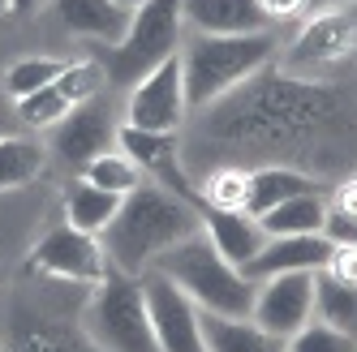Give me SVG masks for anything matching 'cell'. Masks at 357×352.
<instances>
[{"label":"cell","instance_id":"obj_34","mask_svg":"<svg viewBox=\"0 0 357 352\" xmlns=\"http://www.w3.org/2000/svg\"><path fill=\"white\" fill-rule=\"evenodd\" d=\"M43 0H9V13H35Z\"/></svg>","mask_w":357,"mask_h":352},{"label":"cell","instance_id":"obj_16","mask_svg":"<svg viewBox=\"0 0 357 352\" xmlns=\"http://www.w3.org/2000/svg\"><path fill=\"white\" fill-rule=\"evenodd\" d=\"M245 215H267L271 207L289 202L297 193H323L327 185L314 181L310 172L301 168H289V163H263V168H245Z\"/></svg>","mask_w":357,"mask_h":352},{"label":"cell","instance_id":"obj_38","mask_svg":"<svg viewBox=\"0 0 357 352\" xmlns=\"http://www.w3.org/2000/svg\"><path fill=\"white\" fill-rule=\"evenodd\" d=\"M353 176H357V168H353Z\"/></svg>","mask_w":357,"mask_h":352},{"label":"cell","instance_id":"obj_1","mask_svg":"<svg viewBox=\"0 0 357 352\" xmlns=\"http://www.w3.org/2000/svg\"><path fill=\"white\" fill-rule=\"evenodd\" d=\"M185 168H263L289 163L323 181V172L349 176L357 168V86L301 82L267 65L220 104L194 112L185 125ZM327 185V181H323Z\"/></svg>","mask_w":357,"mask_h":352},{"label":"cell","instance_id":"obj_22","mask_svg":"<svg viewBox=\"0 0 357 352\" xmlns=\"http://www.w3.org/2000/svg\"><path fill=\"white\" fill-rule=\"evenodd\" d=\"M43 159H47V146L39 138L5 134V138H0V193L31 185L35 176L43 172Z\"/></svg>","mask_w":357,"mask_h":352},{"label":"cell","instance_id":"obj_7","mask_svg":"<svg viewBox=\"0 0 357 352\" xmlns=\"http://www.w3.org/2000/svg\"><path fill=\"white\" fill-rule=\"evenodd\" d=\"M181 43H185L181 0H146L142 9H134L125 39L116 47H104L99 65H104V73H108V86L130 90L142 73H151L160 61L181 52Z\"/></svg>","mask_w":357,"mask_h":352},{"label":"cell","instance_id":"obj_8","mask_svg":"<svg viewBox=\"0 0 357 352\" xmlns=\"http://www.w3.org/2000/svg\"><path fill=\"white\" fill-rule=\"evenodd\" d=\"M134 129L151 134H181L190 125V104H185V73H181V52L160 61L151 73L130 86L125 95V120Z\"/></svg>","mask_w":357,"mask_h":352},{"label":"cell","instance_id":"obj_15","mask_svg":"<svg viewBox=\"0 0 357 352\" xmlns=\"http://www.w3.org/2000/svg\"><path fill=\"white\" fill-rule=\"evenodd\" d=\"M185 31L198 35H259L271 31L259 0H181Z\"/></svg>","mask_w":357,"mask_h":352},{"label":"cell","instance_id":"obj_32","mask_svg":"<svg viewBox=\"0 0 357 352\" xmlns=\"http://www.w3.org/2000/svg\"><path fill=\"white\" fill-rule=\"evenodd\" d=\"M267 22H293V17H305L310 13V0H259Z\"/></svg>","mask_w":357,"mask_h":352},{"label":"cell","instance_id":"obj_12","mask_svg":"<svg viewBox=\"0 0 357 352\" xmlns=\"http://www.w3.org/2000/svg\"><path fill=\"white\" fill-rule=\"evenodd\" d=\"M116 129H121V120L108 104V95H99L91 104L69 108V116L56 129H47V150L73 168H86L95 155H104V150L116 146Z\"/></svg>","mask_w":357,"mask_h":352},{"label":"cell","instance_id":"obj_30","mask_svg":"<svg viewBox=\"0 0 357 352\" xmlns=\"http://www.w3.org/2000/svg\"><path fill=\"white\" fill-rule=\"evenodd\" d=\"M323 237L331 245H357V215L327 202V215H323Z\"/></svg>","mask_w":357,"mask_h":352},{"label":"cell","instance_id":"obj_5","mask_svg":"<svg viewBox=\"0 0 357 352\" xmlns=\"http://www.w3.org/2000/svg\"><path fill=\"white\" fill-rule=\"evenodd\" d=\"M275 69L301 82H344L357 69V0H331L305 17L289 47H280Z\"/></svg>","mask_w":357,"mask_h":352},{"label":"cell","instance_id":"obj_26","mask_svg":"<svg viewBox=\"0 0 357 352\" xmlns=\"http://www.w3.org/2000/svg\"><path fill=\"white\" fill-rule=\"evenodd\" d=\"M245 168H211L198 181L202 211H245Z\"/></svg>","mask_w":357,"mask_h":352},{"label":"cell","instance_id":"obj_6","mask_svg":"<svg viewBox=\"0 0 357 352\" xmlns=\"http://www.w3.org/2000/svg\"><path fill=\"white\" fill-rule=\"evenodd\" d=\"M82 331L99 352H160L155 331H151L142 275L108 271L86 296Z\"/></svg>","mask_w":357,"mask_h":352},{"label":"cell","instance_id":"obj_14","mask_svg":"<svg viewBox=\"0 0 357 352\" xmlns=\"http://www.w3.org/2000/svg\"><path fill=\"white\" fill-rule=\"evenodd\" d=\"M331 254V241L323 232L310 237H267V245L259 249V258L250 266H241V275H250L254 284L271 280V275H289V271H323Z\"/></svg>","mask_w":357,"mask_h":352},{"label":"cell","instance_id":"obj_27","mask_svg":"<svg viewBox=\"0 0 357 352\" xmlns=\"http://www.w3.org/2000/svg\"><path fill=\"white\" fill-rule=\"evenodd\" d=\"M52 86L65 95V104H69V108H78V104H91V99L104 95L108 73H104V65L91 61V56H86V61H65L61 78H56Z\"/></svg>","mask_w":357,"mask_h":352},{"label":"cell","instance_id":"obj_35","mask_svg":"<svg viewBox=\"0 0 357 352\" xmlns=\"http://www.w3.org/2000/svg\"><path fill=\"white\" fill-rule=\"evenodd\" d=\"M112 5H121L125 13H134V9H142V5H146V0H112Z\"/></svg>","mask_w":357,"mask_h":352},{"label":"cell","instance_id":"obj_11","mask_svg":"<svg viewBox=\"0 0 357 352\" xmlns=\"http://www.w3.org/2000/svg\"><path fill=\"white\" fill-rule=\"evenodd\" d=\"M142 292H146L151 331H155L160 352H207L198 305L168 280V275L146 271V275H142Z\"/></svg>","mask_w":357,"mask_h":352},{"label":"cell","instance_id":"obj_29","mask_svg":"<svg viewBox=\"0 0 357 352\" xmlns=\"http://www.w3.org/2000/svg\"><path fill=\"white\" fill-rule=\"evenodd\" d=\"M284 348L289 352H357V339H349L344 331H336V326L310 318L297 335L284 339Z\"/></svg>","mask_w":357,"mask_h":352},{"label":"cell","instance_id":"obj_31","mask_svg":"<svg viewBox=\"0 0 357 352\" xmlns=\"http://www.w3.org/2000/svg\"><path fill=\"white\" fill-rule=\"evenodd\" d=\"M323 271L340 284H357V245H331Z\"/></svg>","mask_w":357,"mask_h":352},{"label":"cell","instance_id":"obj_9","mask_svg":"<svg viewBox=\"0 0 357 352\" xmlns=\"http://www.w3.org/2000/svg\"><path fill=\"white\" fill-rule=\"evenodd\" d=\"M116 150H125L138 172L146 176L151 185H164L168 193L185 198L202 211V198H198V181L185 168V138L181 134H151V129H134V125H121L116 129Z\"/></svg>","mask_w":357,"mask_h":352},{"label":"cell","instance_id":"obj_33","mask_svg":"<svg viewBox=\"0 0 357 352\" xmlns=\"http://www.w3.org/2000/svg\"><path fill=\"white\" fill-rule=\"evenodd\" d=\"M9 120H17V116H13V104H9L5 95H0V138L9 134Z\"/></svg>","mask_w":357,"mask_h":352},{"label":"cell","instance_id":"obj_24","mask_svg":"<svg viewBox=\"0 0 357 352\" xmlns=\"http://www.w3.org/2000/svg\"><path fill=\"white\" fill-rule=\"evenodd\" d=\"M82 181H91L95 189H104V193H116V198H125V193H134L146 176L138 172V163L125 155V150H104V155H95L86 168H82Z\"/></svg>","mask_w":357,"mask_h":352},{"label":"cell","instance_id":"obj_2","mask_svg":"<svg viewBox=\"0 0 357 352\" xmlns=\"http://www.w3.org/2000/svg\"><path fill=\"white\" fill-rule=\"evenodd\" d=\"M194 232H202V211L185 198L168 193L164 185L142 181L134 193L121 198L112 223L99 232V245H104L112 271L146 275L155 258H164L172 245H181Z\"/></svg>","mask_w":357,"mask_h":352},{"label":"cell","instance_id":"obj_37","mask_svg":"<svg viewBox=\"0 0 357 352\" xmlns=\"http://www.w3.org/2000/svg\"><path fill=\"white\" fill-rule=\"evenodd\" d=\"M0 13H9V0H0Z\"/></svg>","mask_w":357,"mask_h":352},{"label":"cell","instance_id":"obj_10","mask_svg":"<svg viewBox=\"0 0 357 352\" xmlns=\"http://www.w3.org/2000/svg\"><path fill=\"white\" fill-rule=\"evenodd\" d=\"M31 266H35L39 275H47V280L82 284V288H95V284L112 271L104 245H99V237L78 232V228H69V223L47 228V237L31 249Z\"/></svg>","mask_w":357,"mask_h":352},{"label":"cell","instance_id":"obj_23","mask_svg":"<svg viewBox=\"0 0 357 352\" xmlns=\"http://www.w3.org/2000/svg\"><path fill=\"white\" fill-rule=\"evenodd\" d=\"M314 318L357 339V284H340L327 271H314Z\"/></svg>","mask_w":357,"mask_h":352},{"label":"cell","instance_id":"obj_17","mask_svg":"<svg viewBox=\"0 0 357 352\" xmlns=\"http://www.w3.org/2000/svg\"><path fill=\"white\" fill-rule=\"evenodd\" d=\"M202 232H207V241L215 245V254L224 262H233L237 271L250 266L259 258V249L267 245L263 223L254 215H245V211H202Z\"/></svg>","mask_w":357,"mask_h":352},{"label":"cell","instance_id":"obj_25","mask_svg":"<svg viewBox=\"0 0 357 352\" xmlns=\"http://www.w3.org/2000/svg\"><path fill=\"white\" fill-rule=\"evenodd\" d=\"M61 69H65V61H52V56H22V61H13L5 69V90L0 95H5L9 104H17V99L52 86L61 78Z\"/></svg>","mask_w":357,"mask_h":352},{"label":"cell","instance_id":"obj_21","mask_svg":"<svg viewBox=\"0 0 357 352\" xmlns=\"http://www.w3.org/2000/svg\"><path fill=\"white\" fill-rule=\"evenodd\" d=\"M116 207H121L116 193L95 189L91 181H82V176H78V181H69V189H65V223H69V228H78V232L99 237L112 223Z\"/></svg>","mask_w":357,"mask_h":352},{"label":"cell","instance_id":"obj_4","mask_svg":"<svg viewBox=\"0 0 357 352\" xmlns=\"http://www.w3.org/2000/svg\"><path fill=\"white\" fill-rule=\"evenodd\" d=\"M151 271L168 275L202 314L250 318V310H254V288L259 284L250 275H241L233 262H224L215 254V245L207 241V232H194L181 245H172L164 258H155Z\"/></svg>","mask_w":357,"mask_h":352},{"label":"cell","instance_id":"obj_20","mask_svg":"<svg viewBox=\"0 0 357 352\" xmlns=\"http://www.w3.org/2000/svg\"><path fill=\"white\" fill-rule=\"evenodd\" d=\"M323 215H327V189L297 193L289 202L271 207L267 215H259V223L267 237H310V232H323Z\"/></svg>","mask_w":357,"mask_h":352},{"label":"cell","instance_id":"obj_36","mask_svg":"<svg viewBox=\"0 0 357 352\" xmlns=\"http://www.w3.org/2000/svg\"><path fill=\"white\" fill-rule=\"evenodd\" d=\"M314 5H319V9H323V5H331V0H310V9H314Z\"/></svg>","mask_w":357,"mask_h":352},{"label":"cell","instance_id":"obj_19","mask_svg":"<svg viewBox=\"0 0 357 352\" xmlns=\"http://www.w3.org/2000/svg\"><path fill=\"white\" fill-rule=\"evenodd\" d=\"M202 339H207V352H289L284 339H275L271 331H263L254 318L202 314Z\"/></svg>","mask_w":357,"mask_h":352},{"label":"cell","instance_id":"obj_3","mask_svg":"<svg viewBox=\"0 0 357 352\" xmlns=\"http://www.w3.org/2000/svg\"><path fill=\"white\" fill-rule=\"evenodd\" d=\"M275 56H280L275 31H259V35H198V31H185L181 73H185L190 116L220 104L224 95H233L254 73H263Z\"/></svg>","mask_w":357,"mask_h":352},{"label":"cell","instance_id":"obj_13","mask_svg":"<svg viewBox=\"0 0 357 352\" xmlns=\"http://www.w3.org/2000/svg\"><path fill=\"white\" fill-rule=\"evenodd\" d=\"M250 318L271 331L275 339L297 335L305 322L314 318V271H289V275H271L254 288V310Z\"/></svg>","mask_w":357,"mask_h":352},{"label":"cell","instance_id":"obj_18","mask_svg":"<svg viewBox=\"0 0 357 352\" xmlns=\"http://www.w3.org/2000/svg\"><path fill=\"white\" fill-rule=\"evenodd\" d=\"M52 9L69 35L95 39L104 47H116L125 39V31H130V17H134L121 5H112V0H52Z\"/></svg>","mask_w":357,"mask_h":352},{"label":"cell","instance_id":"obj_28","mask_svg":"<svg viewBox=\"0 0 357 352\" xmlns=\"http://www.w3.org/2000/svg\"><path fill=\"white\" fill-rule=\"evenodd\" d=\"M13 116H17L22 129L39 134V129H56V125L69 116V104H65V95H61L56 86H43V90H35V95H26V99H17V104H13Z\"/></svg>","mask_w":357,"mask_h":352}]
</instances>
